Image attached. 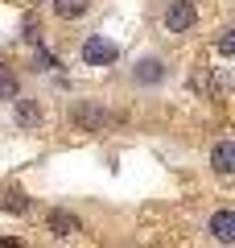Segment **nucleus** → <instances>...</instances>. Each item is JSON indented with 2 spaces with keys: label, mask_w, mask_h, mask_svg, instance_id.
Instances as JSON below:
<instances>
[{
  "label": "nucleus",
  "mask_w": 235,
  "mask_h": 248,
  "mask_svg": "<svg viewBox=\"0 0 235 248\" xmlns=\"http://www.w3.org/2000/svg\"><path fill=\"white\" fill-rule=\"evenodd\" d=\"M161 25L169 33H190L198 25V9H194V0H169L165 13H161Z\"/></svg>",
  "instance_id": "obj_1"
},
{
  "label": "nucleus",
  "mask_w": 235,
  "mask_h": 248,
  "mask_svg": "<svg viewBox=\"0 0 235 248\" xmlns=\"http://www.w3.org/2000/svg\"><path fill=\"white\" fill-rule=\"evenodd\" d=\"M116 58H120V46H116L112 37L87 33V42H83V62H87V66H112Z\"/></svg>",
  "instance_id": "obj_2"
},
{
  "label": "nucleus",
  "mask_w": 235,
  "mask_h": 248,
  "mask_svg": "<svg viewBox=\"0 0 235 248\" xmlns=\"http://www.w3.org/2000/svg\"><path fill=\"white\" fill-rule=\"evenodd\" d=\"M70 120H74L83 133H103L112 116H107V108H103V104H91V99H83V104L70 108Z\"/></svg>",
  "instance_id": "obj_3"
},
{
  "label": "nucleus",
  "mask_w": 235,
  "mask_h": 248,
  "mask_svg": "<svg viewBox=\"0 0 235 248\" xmlns=\"http://www.w3.org/2000/svg\"><path fill=\"white\" fill-rule=\"evenodd\" d=\"M13 120L21 124V128H37V124L45 120V108L37 104V99H13Z\"/></svg>",
  "instance_id": "obj_4"
},
{
  "label": "nucleus",
  "mask_w": 235,
  "mask_h": 248,
  "mask_svg": "<svg viewBox=\"0 0 235 248\" xmlns=\"http://www.w3.org/2000/svg\"><path fill=\"white\" fill-rule=\"evenodd\" d=\"M210 166H215L219 178H231V174H235V141H231V137L219 141L215 149H210Z\"/></svg>",
  "instance_id": "obj_5"
},
{
  "label": "nucleus",
  "mask_w": 235,
  "mask_h": 248,
  "mask_svg": "<svg viewBox=\"0 0 235 248\" xmlns=\"http://www.w3.org/2000/svg\"><path fill=\"white\" fill-rule=\"evenodd\" d=\"M45 228H50L54 236H62V240H66V236H74V232L83 228V223H78V215H70V211H62V207H54V211L45 215Z\"/></svg>",
  "instance_id": "obj_6"
},
{
  "label": "nucleus",
  "mask_w": 235,
  "mask_h": 248,
  "mask_svg": "<svg viewBox=\"0 0 235 248\" xmlns=\"http://www.w3.org/2000/svg\"><path fill=\"white\" fill-rule=\"evenodd\" d=\"M210 236H215L219 244H231V240H235V211L223 207V211L210 215Z\"/></svg>",
  "instance_id": "obj_7"
},
{
  "label": "nucleus",
  "mask_w": 235,
  "mask_h": 248,
  "mask_svg": "<svg viewBox=\"0 0 235 248\" xmlns=\"http://www.w3.org/2000/svg\"><path fill=\"white\" fill-rule=\"evenodd\" d=\"M132 79L145 83V87H153V83L165 79V62H161V58H140V62H136V71H132Z\"/></svg>",
  "instance_id": "obj_8"
},
{
  "label": "nucleus",
  "mask_w": 235,
  "mask_h": 248,
  "mask_svg": "<svg viewBox=\"0 0 235 248\" xmlns=\"http://www.w3.org/2000/svg\"><path fill=\"white\" fill-rule=\"evenodd\" d=\"M87 9H91V0H54V13H58L62 21H74V17H83Z\"/></svg>",
  "instance_id": "obj_9"
},
{
  "label": "nucleus",
  "mask_w": 235,
  "mask_h": 248,
  "mask_svg": "<svg viewBox=\"0 0 235 248\" xmlns=\"http://www.w3.org/2000/svg\"><path fill=\"white\" fill-rule=\"evenodd\" d=\"M17 95H21V79L13 71H0V99H9V104H13Z\"/></svg>",
  "instance_id": "obj_10"
},
{
  "label": "nucleus",
  "mask_w": 235,
  "mask_h": 248,
  "mask_svg": "<svg viewBox=\"0 0 235 248\" xmlns=\"http://www.w3.org/2000/svg\"><path fill=\"white\" fill-rule=\"evenodd\" d=\"M4 207H9V211H29V203H25L21 190H4Z\"/></svg>",
  "instance_id": "obj_11"
},
{
  "label": "nucleus",
  "mask_w": 235,
  "mask_h": 248,
  "mask_svg": "<svg viewBox=\"0 0 235 248\" xmlns=\"http://www.w3.org/2000/svg\"><path fill=\"white\" fill-rule=\"evenodd\" d=\"M21 37H25V42H42V25H37V21L29 17L25 25H21Z\"/></svg>",
  "instance_id": "obj_12"
},
{
  "label": "nucleus",
  "mask_w": 235,
  "mask_h": 248,
  "mask_svg": "<svg viewBox=\"0 0 235 248\" xmlns=\"http://www.w3.org/2000/svg\"><path fill=\"white\" fill-rule=\"evenodd\" d=\"M231 50H235V33L223 29V37H219V54H231Z\"/></svg>",
  "instance_id": "obj_13"
}]
</instances>
